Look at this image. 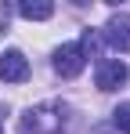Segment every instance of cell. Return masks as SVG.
I'll return each mask as SVG.
<instances>
[{
	"instance_id": "obj_1",
	"label": "cell",
	"mask_w": 130,
	"mask_h": 134,
	"mask_svg": "<svg viewBox=\"0 0 130 134\" xmlns=\"http://www.w3.org/2000/svg\"><path fill=\"white\" fill-rule=\"evenodd\" d=\"M69 127V105L65 102H43L22 116L18 134H62Z\"/></svg>"
},
{
	"instance_id": "obj_2",
	"label": "cell",
	"mask_w": 130,
	"mask_h": 134,
	"mask_svg": "<svg viewBox=\"0 0 130 134\" xmlns=\"http://www.w3.org/2000/svg\"><path fill=\"white\" fill-rule=\"evenodd\" d=\"M87 65V54L80 44H62L58 51H54V72L58 76H65V80H72V76H80Z\"/></svg>"
},
{
	"instance_id": "obj_3",
	"label": "cell",
	"mask_w": 130,
	"mask_h": 134,
	"mask_svg": "<svg viewBox=\"0 0 130 134\" xmlns=\"http://www.w3.org/2000/svg\"><path fill=\"white\" fill-rule=\"evenodd\" d=\"M130 76V69L119 62V58H105V62H98V76H94V83H98V91H116L123 87Z\"/></svg>"
},
{
	"instance_id": "obj_4",
	"label": "cell",
	"mask_w": 130,
	"mask_h": 134,
	"mask_svg": "<svg viewBox=\"0 0 130 134\" xmlns=\"http://www.w3.org/2000/svg\"><path fill=\"white\" fill-rule=\"evenodd\" d=\"M101 33H105L108 47H116V51H127V54H130V15H127V11L112 15V18H108V25L101 29Z\"/></svg>"
},
{
	"instance_id": "obj_5",
	"label": "cell",
	"mask_w": 130,
	"mask_h": 134,
	"mask_svg": "<svg viewBox=\"0 0 130 134\" xmlns=\"http://www.w3.org/2000/svg\"><path fill=\"white\" fill-rule=\"evenodd\" d=\"M0 80L7 83H25L29 80V62L22 51H4L0 54Z\"/></svg>"
},
{
	"instance_id": "obj_6",
	"label": "cell",
	"mask_w": 130,
	"mask_h": 134,
	"mask_svg": "<svg viewBox=\"0 0 130 134\" xmlns=\"http://www.w3.org/2000/svg\"><path fill=\"white\" fill-rule=\"evenodd\" d=\"M18 15L22 18H29V22H43V18H51L54 15V4H47V0H22L18 4Z\"/></svg>"
},
{
	"instance_id": "obj_7",
	"label": "cell",
	"mask_w": 130,
	"mask_h": 134,
	"mask_svg": "<svg viewBox=\"0 0 130 134\" xmlns=\"http://www.w3.org/2000/svg\"><path fill=\"white\" fill-rule=\"evenodd\" d=\"M112 123H116V131L130 134V102H123V105L112 109Z\"/></svg>"
},
{
	"instance_id": "obj_8",
	"label": "cell",
	"mask_w": 130,
	"mask_h": 134,
	"mask_svg": "<svg viewBox=\"0 0 130 134\" xmlns=\"http://www.w3.org/2000/svg\"><path fill=\"white\" fill-rule=\"evenodd\" d=\"M0 134H4V123H0Z\"/></svg>"
}]
</instances>
